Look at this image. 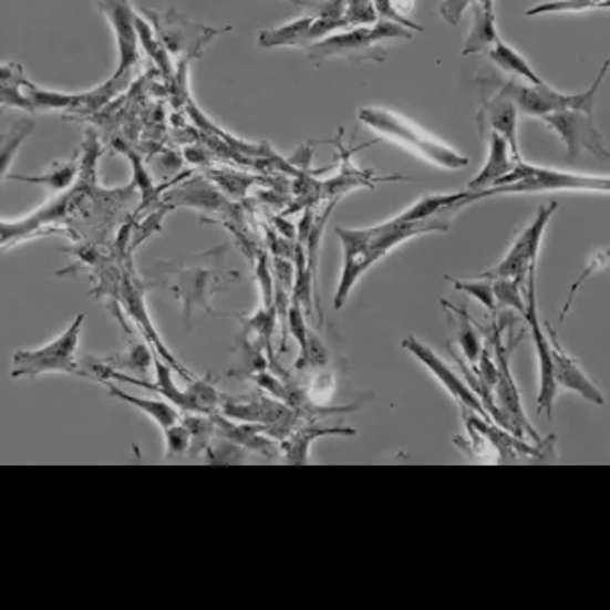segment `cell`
<instances>
[{"label":"cell","instance_id":"20","mask_svg":"<svg viewBox=\"0 0 610 610\" xmlns=\"http://www.w3.org/2000/svg\"><path fill=\"white\" fill-rule=\"evenodd\" d=\"M442 303L458 316V320H454L458 323V343H461V350L464 353V358H466V362L474 368V365L478 364V358H480L482 342L480 338H478V332L472 325L471 316H468V311L466 310L454 308L448 301L442 300Z\"/></svg>","mask_w":610,"mask_h":610},{"label":"cell","instance_id":"2","mask_svg":"<svg viewBox=\"0 0 610 610\" xmlns=\"http://www.w3.org/2000/svg\"><path fill=\"white\" fill-rule=\"evenodd\" d=\"M85 313H79L75 321L41 348L21 350L12 355V378H39L46 374L85 375L79 362V345L83 332Z\"/></svg>","mask_w":610,"mask_h":610},{"label":"cell","instance_id":"17","mask_svg":"<svg viewBox=\"0 0 610 610\" xmlns=\"http://www.w3.org/2000/svg\"><path fill=\"white\" fill-rule=\"evenodd\" d=\"M488 54H490V59H493L494 63L498 64L500 69H504L506 73L523 76L530 85H545V81L536 75L535 69L530 66V63L526 61L525 56L520 53H516L513 46H508V44L500 41V39H496V43L488 49Z\"/></svg>","mask_w":610,"mask_h":610},{"label":"cell","instance_id":"18","mask_svg":"<svg viewBox=\"0 0 610 610\" xmlns=\"http://www.w3.org/2000/svg\"><path fill=\"white\" fill-rule=\"evenodd\" d=\"M34 133L31 118H19L7 133H0V179H4L11 169L12 159L22 147V143Z\"/></svg>","mask_w":610,"mask_h":610},{"label":"cell","instance_id":"26","mask_svg":"<svg viewBox=\"0 0 610 610\" xmlns=\"http://www.w3.org/2000/svg\"><path fill=\"white\" fill-rule=\"evenodd\" d=\"M0 105L19 107L24 111H37L32 105L31 96H24L19 86H0Z\"/></svg>","mask_w":610,"mask_h":610},{"label":"cell","instance_id":"22","mask_svg":"<svg viewBox=\"0 0 610 610\" xmlns=\"http://www.w3.org/2000/svg\"><path fill=\"white\" fill-rule=\"evenodd\" d=\"M493 281L494 298L496 303L508 306L518 311L520 316L525 313V283L516 279H490Z\"/></svg>","mask_w":610,"mask_h":610},{"label":"cell","instance_id":"9","mask_svg":"<svg viewBox=\"0 0 610 610\" xmlns=\"http://www.w3.org/2000/svg\"><path fill=\"white\" fill-rule=\"evenodd\" d=\"M525 316L528 325H530V335L535 342L536 355H538V412L552 420L555 414V400L558 396V385L555 382V372H552V350H550V340L548 333L542 328V321L538 318V308H536L535 291V271L528 273L525 283Z\"/></svg>","mask_w":610,"mask_h":610},{"label":"cell","instance_id":"1","mask_svg":"<svg viewBox=\"0 0 610 610\" xmlns=\"http://www.w3.org/2000/svg\"><path fill=\"white\" fill-rule=\"evenodd\" d=\"M458 211L434 215L422 221H396L390 219L382 225H374L368 229H348L338 227L335 234L342 239L343 268L342 278L338 283V291L333 298V308L342 310L343 303L350 298V291L358 283V279L364 276L368 269L378 263L382 257L387 256L392 249L404 244L412 237L424 236L432 231L448 229L452 215Z\"/></svg>","mask_w":610,"mask_h":610},{"label":"cell","instance_id":"21","mask_svg":"<svg viewBox=\"0 0 610 610\" xmlns=\"http://www.w3.org/2000/svg\"><path fill=\"white\" fill-rule=\"evenodd\" d=\"M454 288L464 293H471L474 300L480 301L486 310L490 311L493 320H498V303L494 298L493 281L490 279L476 278V281H461L456 278H446Z\"/></svg>","mask_w":610,"mask_h":610},{"label":"cell","instance_id":"19","mask_svg":"<svg viewBox=\"0 0 610 610\" xmlns=\"http://www.w3.org/2000/svg\"><path fill=\"white\" fill-rule=\"evenodd\" d=\"M313 21H316V17H303L300 21L289 22L286 27H279L273 31H263L259 34V44L266 49L289 46V44H300L301 46Z\"/></svg>","mask_w":610,"mask_h":610},{"label":"cell","instance_id":"12","mask_svg":"<svg viewBox=\"0 0 610 610\" xmlns=\"http://www.w3.org/2000/svg\"><path fill=\"white\" fill-rule=\"evenodd\" d=\"M101 9L107 14L108 21L115 29L118 44V69L113 79H123L137 63V19L131 11L128 0H99Z\"/></svg>","mask_w":610,"mask_h":610},{"label":"cell","instance_id":"8","mask_svg":"<svg viewBox=\"0 0 610 610\" xmlns=\"http://www.w3.org/2000/svg\"><path fill=\"white\" fill-rule=\"evenodd\" d=\"M542 118L565 141L568 163L578 159L582 151H590L600 159L609 161V149L595 125V107L565 108Z\"/></svg>","mask_w":610,"mask_h":610},{"label":"cell","instance_id":"14","mask_svg":"<svg viewBox=\"0 0 610 610\" xmlns=\"http://www.w3.org/2000/svg\"><path fill=\"white\" fill-rule=\"evenodd\" d=\"M488 161L474 179H472L466 189L468 192H484V189H490L494 183L498 182L500 177H504L506 173H510L516 161L513 159V153L510 147L504 137H500L498 133H490V145H488Z\"/></svg>","mask_w":610,"mask_h":610},{"label":"cell","instance_id":"10","mask_svg":"<svg viewBox=\"0 0 610 610\" xmlns=\"http://www.w3.org/2000/svg\"><path fill=\"white\" fill-rule=\"evenodd\" d=\"M402 348H404L406 352L412 353L414 358H417L422 364L426 365L430 372L438 378L440 384L448 390L449 394L454 396V400H456L462 407H466V410H471V412L478 414V416L484 417V420L493 422V417L488 416L486 407L482 406L480 397L474 394V390H472L471 385L466 384L464 380H461L458 375L454 374V370H452L432 348H428L426 343L420 342L416 335H407L406 340L402 342Z\"/></svg>","mask_w":610,"mask_h":610},{"label":"cell","instance_id":"11","mask_svg":"<svg viewBox=\"0 0 610 610\" xmlns=\"http://www.w3.org/2000/svg\"><path fill=\"white\" fill-rule=\"evenodd\" d=\"M546 333H548V340H550V350H552V372H555V382H557L558 390H570L578 396L589 400L597 406L604 404V396L600 394L599 387L595 385V382H590L589 375L582 372V368L578 365L575 358H570L565 348L558 342L557 332L550 323L545 325Z\"/></svg>","mask_w":610,"mask_h":610},{"label":"cell","instance_id":"25","mask_svg":"<svg viewBox=\"0 0 610 610\" xmlns=\"http://www.w3.org/2000/svg\"><path fill=\"white\" fill-rule=\"evenodd\" d=\"M165 446L169 456H179L192 448V432L183 424L182 420L177 424H173L169 428H165Z\"/></svg>","mask_w":610,"mask_h":610},{"label":"cell","instance_id":"24","mask_svg":"<svg viewBox=\"0 0 610 610\" xmlns=\"http://www.w3.org/2000/svg\"><path fill=\"white\" fill-rule=\"evenodd\" d=\"M76 175V165L71 163V165H61V167H54L53 172L44 177H22V175H12V179H19V182L27 183H41V185H51L53 192H59V189H64L69 183L75 179Z\"/></svg>","mask_w":610,"mask_h":610},{"label":"cell","instance_id":"23","mask_svg":"<svg viewBox=\"0 0 610 610\" xmlns=\"http://www.w3.org/2000/svg\"><path fill=\"white\" fill-rule=\"evenodd\" d=\"M597 7L607 9V7H609V0H552V2L538 4L535 9L526 11V14H528V17H535V14H542V12L589 11V9H597Z\"/></svg>","mask_w":610,"mask_h":610},{"label":"cell","instance_id":"13","mask_svg":"<svg viewBox=\"0 0 610 610\" xmlns=\"http://www.w3.org/2000/svg\"><path fill=\"white\" fill-rule=\"evenodd\" d=\"M516 121H518V108L508 96L500 95L496 91L494 95L482 99L480 115H478L480 131L490 127L493 133L504 137L510 147L513 159L518 163L523 157H520L518 137H516Z\"/></svg>","mask_w":610,"mask_h":610},{"label":"cell","instance_id":"29","mask_svg":"<svg viewBox=\"0 0 610 610\" xmlns=\"http://www.w3.org/2000/svg\"><path fill=\"white\" fill-rule=\"evenodd\" d=\"M151 353L145 345H135L131 353H128L127 360L123 362L125 368H131L135 372H145L147 364H149Z\"/></svg>","mask_w":610,"mask_h":610},{"label":"cell","instance_id":"4","mask_svg":"<svg viewBox=\"0 0 610 610\" xmlns=\"http://www.w3.org/2000/svg\"><path fill=\"white\" fill-rule=\"evenodd\" d=\"M410 39L412 32L400 22L375 21L374 27H355L352 31L338 32L323 41H313L308 44V54L311 61L320 63L332 56H348L352 61H384L382 43L390 39Z\"/></svg>","mask_w":610,"mask_h":610},{"label":"cell","instance_id":"5","mask_svg":"<svg viewBox=\"0 0 610 610\" xmlns=\"http://www.w3.org/2000/svg\"><path fill=\"white\" fill-rule=\"evenodd\" d=\"M609 179H597L587 175L562 173L557 169H545L528 165L525 161L514 163L510 173H506L490 189H484V197H493L500 193H536L560 192V189H580V192H609Z\"/></svg>","mask_w":610,"mask_h":610},{"label":"cell","instance_id":"15","mask_svg":"<svg viewBox=\"0 0 610 610\" xmlns=\"http://www.w3.org/2000/svg\"><path fill=\"white\" fill-rule=\"evenodd\" d=\"M103 384L107 385L111 396L117 397L121 402H127V404H131L133 407H137L139 412L147 414L159 428H169V426L179 422V412H177V407H173L172 404H169L167 400H163V397H141L135 396V394H128V392L121 390V387H118L115 382H111V380L103 382Z\"/></svg>","mask_w":610,"mask_h":610},{"label":"cell","instance_id":"7","mask_svg":"<svg viewBox=\"0 0 610 610\" xmlns=\"http://www.w3.org/2000/svg\"><path fill=\"white\" fill-rule=\"evenodd\" d=\"M557 209V201L542 205L535 217V221L526 225L523 234L516 237V241L508 249V254L504 256L503 261L496 263L494 268L486 269L484 273H478V278L516 279L520 283H526L528 273L536 271V261H538V251H540V244H542V237H545L546 225H548L550 217L555 215Z\"/></svg>","mask_w":610,"mask_h":610},{"label":"cell","instance_id":"3","mask_svg":"<svg viewBox=\"0 0 610 610\" xmlns=\"http://www.w3.org/2000/svg\"><path fill=\"white\" fill-rule=\"evenodd\" d=\"M360 121L368 127L378 131V133H382L387 139L402 143L404 147L414 151L420 157H424V159L438 165V167H444V169H462L471 163L468 157L449 149L448 145L430 137L428 133H424L422 128L412 125L406 118L397 117L392 111L365 107L360 111Z\"/></svg>","mask_w":610,"mask_h":610},{"label":"cell","instance_id":"27","mask_svg":"<svg viewBox=\"0 0 610 610\" xmlns=\"http://www.w3.org/2000/svg\"><path fill=\"white\" fill-rule=\"evenodd\" d=\"M472 2H476V0H444L440 12L449 24H458L462 12L466 11V7H471Z\"/></svg>","mask_w":610,"mask_h":610},{"label":"cell","instance_id":"6","mask_svg":"<svg viewBox=\"0 0 610 610\" xmlns=\"http://www.w3.org/2000/svg\"><path fill=\"white\" fill-rule=\"evenodd\" d=\"M609 71V63L602 64L595 85H590L580 95H562L555 89L546 85H518V83H493L500 95L508 96L513 101L518 113L533 115V117H545L565 108L595 107V96L599 93L602 79Z\"/></svg>","mask_w":610,"mask_h":610},{"label":"cell","instance_id":"16","mask_svg":"<svg viewBox=\"0 0 610 610\" xmlns=\"http://www.w3.org/2000/svg\"><path fill=\"white\" fill-rule=\"evenodd\" d=\"M472 4H474V14L476 17H474V24H472L468 41L464 44V54H476L482 53V51H488L496 43V39H498L493 9H484L480 0H476Z\"/></svg>","mask_w":610,"mask_h":610},{"label":"cell","instance_id":"28","mask_svg":"<svg viewBox=\"0 0 610 610\" xmlns=\"http://www.w3.org/2000/svg\"><path fill=\"white\" fill-rule=\"evenodd\" d=\"M29 83L22 76V69L19 64H2L0 66V86H24Z\"/></svg>","mask_w":610,"mask_h":610}]
</instances>
